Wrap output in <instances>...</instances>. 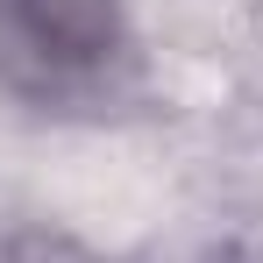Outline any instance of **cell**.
Here are the masks:
<instances>
[{"label":"cell","instance_id":"1","mask_svg":"<svg viewBox=\"0 0 263 263\" xmlns=\"http://www.w3.org/2000/svg\"><path fill=\"white\" fill-rule=\"evenodd\" d=\"M121 50V0H0V79L14 92H71Z\"/></svg>","mask_w":263,"mask_h":263},{"label":"cell","instance_id":"2","mask_svg":"<svg viewBox=\"0 0 263 263\" xmlns=\"http://www.w3.org/2000/svg\"><path fill=\"white\" fill-rule=\"evenodd\" d=\"M0 263H114V256L86 249V242L64 235V228H14L7 249H0Z\"/></svg>","mask_w":263,"mask_h":263}]
</instances>
